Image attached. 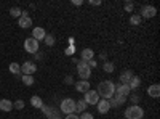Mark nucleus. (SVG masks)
<instances>
[{"instance_id":"f257e3e1","label":"nucleus","mask_w":160,"mask_h":119,"mask_svg":"<svg viewBox=\"0 0 160 119\" xmlns=\"http://www.w3.org/2000/svg\"><path fill=\"white\" fill-rule=\"evenodd\" d=\"M115 84L112 82V81H102V82H99L98 84V95H101L104 100H109V98H112L114 95H115Z\"/></svg>"},{"instance_id":"f03ea898","label":"nucleus","mask_w":160,"mask_h":119,"mask_svg":"<svg viewBox=\"0 0 160 119\" xmlns=\"http://www.w3.org/2000/svg\"><path fill=\"white\" fill-rule=\"evenodd\" d=\"M74 64H77V73L80 81H88V77L91 76V68L88 66V63L83 60H74Z\"/></svg>"},{"instance_id":"7ed1b4c3","label":"nucleus","mask_w":160,"mask_h":119,"mask_svg":"<svg viewBox=\"0 0 160 119\" xmlns=\"http://www.w3.org/2000/svg\"><path fill=\"white\" fill-rule=\"evenodd\" d=\"M144 117V110L138 105H131L125 110V119H142Z\"/></svg>"},{"instance_id":"20e7f679","label":"nucleus","mask_w":160,"mask_h":119,"mask_svg":"<svg viewBox=\"0 0 160 119\" xmlns=\"http://www.w3.org/2000/svg\"><path fill=\"white\" fill-rule=\"evenodd\" d=\"M61 113H64V114H74L75 113V100L74 98H64L61 101Z\"/></svg>"},{"instance_id":"39448f33","label":"nucleus","mask_w":160,"mask_h":119,"mask_svg":"<svg viewBox=\"0 0 160 119\" xmlns=\"http://www.w3.org/2000/svg\"><path fill=\"white\" fill-rule=\"evenodd\" d=\"M24 50L28 51V53H34L35 55L38 51V42L35 41L34 37H28L24 41Z\"/></svg>"},{"instance_id":"423d86ee","label":"nucleus","mask_w":160,"mask_h":119,"mask_svg":"<svg viewBox=\"0 0 160 119\" xmlns=\"http://www.w3.org/2000/svg\"><path fill=\"white\" fill-rule=\"evenodd\" d=\"M83 100H85L87 105H98L99 95H98L96 90H88L87 94H85V97H83Z\"/></svg>"},{"instance_id":"0eeeda50","label":"nucleus","mask_w":160,"mask_h":119,"mask_svg":"<svg viewBox=\"0 0 160 119\" xmlns=\"http://www.w3.org/2000/svg\"><path fill=\"white\" fill-rule=\"evenodd\" d=\"M35 71H37V64H35L34 61H26V63H22V66H21V73L26 74V76H32Z\"/></svg>"},{"instance_id":"6e6552de","label":"nucleus","mask_w":160,"mask_h":119,"mask_svg":"<svg viewBox=\"0 0 160 119\" xmlns=\"http://www.w3.org/2000/svg\"><path fill=\"white\" fill-rule=\"evenodd\" d=\"M157 15V8L155 7H152V5H146V7H142V10H141V18H148V19H151V18H154Z\"/></svg>"},{"instance_id":"1a4fd4ad","label":"nucleus","mask_w":160,"mask_h":119,"mask_svg":"<svg viewBox=\"0 0 160 119\" xmlns=\"http://www.w3.org/2000/svg\"><path fill=\"white\" fill-rule=\"evenodd\" d=\"M45 35H47L45 29H43V28H40V26H37V28H34V29H32V37L35 39L37 42L43 41V39H45Z\"/></svg>"},{"instance_id":"9d476101","label":"nucleus","mask_w":160,"mask_h":119,"mask_svg":"<svg viewBox=\"0 0 160 119\" xmlns=\"http://www.w3.org/2000/svg\"><path fill=\"white\" fill-rule=\"evenodd\" d=\"M115 94L117 95H123V97H128L131 94V89L128 84H120L118 87H115Z\"/></svg>"},{"instance_id":"9b49d317","label":"nucleus","mask_w":160,"mask_h":119,"mask_svg":"<svg viewBox=\"0 0 160 119\" xmlns=\"http://www.w3.org/2000/svg\"><path fill=\"white\" fill-rule=\"evenodd\" d=\"M75 90L80 92V94H87V92L90 90V82L88 81H78V82H75Z\"/></svg>"},{"instance_id":"f8f14e48","label":"nucleus","mask_w":160,"mask_h":119,"mask_svg":"<svg viewBox=\"0 0 160 119\" xmlns=\"http://www.w3.org/2000/svg\"><path fill=\"white\" fill-rule=\"evenodd\" d=\"M96 108H98V111L101 113V114H106L109 110H111V106H109V100H99L98 101V105H96Z\"/></svg>"},{"instance_id":"ddd939ff","label":"nucleus","mask_w":160,"mask_h":119,"mask_svg":"<svg viewBox=\"0 0 160 119\" xmlns=\"http://www.w3.org/2000/svg\"><path fill=\"white\" fill-rule=\"evenodd\" d=\"M148 95H151L152 98H158L160 97V85L158 84H152L148 87Z\"/></svg>"},{"instance_id":"4468645a","label":"nucleus","mask_w":160,"mask_h":119,"mask_svg":"<svg viewBox=\"0 0 160 119\" xmlns=\"http://www.w3.org/2000/svg\"><path fill=\"white\" fill-rule=\"evenodd\" d=\"M0 110L5 111V113H10L13 110V101H10L7 98H2V100H0Z\"/></svg>"},{"instance_id":"2eb2a0df","label":"nucleus","mask_w":160,"mask_h":119,"mask_svg":"<svg viewBox=\"0 0 160 119\" xmlns=\"http://www.w3.org/2000/svg\"><path fill=\"white\" fill-rule=\"evenodd\" d=\"M133 76H135V74H133V71H130V69H127V71H123L122 74H120V82H122V84H128L130 81H131V77Z\"/></svg>"},{"instance_id":"dca6fc26","label":"nucleus","mask_w":160,"mask_h":119,"mask_svg":"<svg viewBox=\"0 0 160 119\" xmlns=\"http://www.w3.org/2000/svg\"><path fill=\"white\" fill-rule=\"evenodd\" d=\"M93 58H95V51H93L91 48H83L82 50V60L83 61H90V60H93Z\"/></svg>"},{"instance_id":"f3484780","label":"nucleus","mask_w":160,"mask_h":119,"mask_svg":"<svg viewBox=\"0 0 160 119\" xmlns=\"http://www.w3.org/2000/svg\"><path fill=\"white\" fill-rule=\"evenodd\" d=\"M128 85H130L131 92H133V90H136V89H139V85H141V77L133 76V77H131V81L128 82Z\"/></svg>"},{"instance_id":"a211bd4d","label":"nucleus","mask_w":160,"mask_h":119,"mask_svg":"<svg viewBox=\"0 0 160 119\" xmlns=\"http://www.w3.org/2000/svg\"><path fill=\"white\" fill-rule=\"evenodd\" d=\"M18 24L21 26L22 29H28V28H31V26H32V19H31L29 16H21Z\"/></svg>"},{"instance_id":"6ab92c4d","label":"nucleus","mask_w":160,"mask_h":119,"mask_svg":"<svg viewBox=\"0 0 160 119\" xmlns=\"http://www.w3.org/2000/svg\"><path fill=\"white\" fill-rule=\"evenodd\" d=\"M87 106H88V105L85 103V100L82 98V100H78V101H75V111L77 113H80V114H82L85 110H87Z\"/></svg>"},{"instance_id":"aec40b11","label":"nucleus","mask_w":160,"mask_h":119,"mask_svg":"<svg viewBox=\"0 0 160 119\" xmlns=\"http://www.w3.org/2000/svg\"><path fill=\"white\" fill-rule=\"evenodd\" d=\"M31 105H32L34 108H42L43 106V101H42V98H40V97L34 95V97H31Z\"/></svg>"},{"instance_id":"412c9836","label":"nucleus","mask_w":160,"mask_h":119,"mask_svg":"<svg viewBox=\"0 0 160 119\" xmlns=\"http://www.w3.org/2000/svg\"><path fill=\"white\" fill-rule=\"evenodd\" d=\"M21 81H22V84H24V85L31 87V85L35 82V79H34L32 76H26V74H22V76H21Z\"/></svg>"},{"instance_id":"4be33fe9","label":"nucleus","mask_w":160,"mask_h":119,"mask_svg":"<svg viewBox=\"0 0 160 119\" xmlns=\"http://www.w3.org/2000/svg\"><path fill=\"white\" fill-rule=\"evenodd\" d=\"M10 73L19 76V74H21V64H18V63H11V64H10Z\"/></svg>"},{"instance_id":"5701e85b","label":"nucleus","mask_w":160,"mask_h":119,"mask_svg":"<svg viewBox=\"0 0 160 119\" xmlns=\"http://www.w3.org/2000/svg\"><path fill=\"white\" fill-rule=\"evenodd\" d=\"M102 69H104V73H114V69H115V64H114V63H111V61H104V64H102Z\"/></svg>"},{"instance_id":"b1692460","label":"nucleus","mask_w":160,"mask_h":119,"mask_svg":"<svg viewBox=\"0 0 160 119\" xmlns=\"http://www.w3.org/2000/svg\"><path fill=\"white\" fill-rule=\"evenodd\" d=\"M10 15H11L13 18H21L22 10H21V8H18V7H13V8H10Z\"/></svg>"},{"instance_id":"393cba45","label":"nucleus","mask_w":160,"mask_h":119,"mask_svg":"<svg viewBox=\"0 0 160 119\" xmlns=\"http://www.w3.org/2000/svg\"><path fill=\"white\" fill-rule=\"evenodd\" d=\"M141 19H142V18H141L139 15H131V16H130V24H131V26H139V24H141Z\"/></svg>"},{"instance_id":"a878e982","label":"nucleus","mask_w":160,"mask_h":119,"mask_svg":"<svg viewBox=\"0 0 160 119\" xmlns=\"http://www.w3.org/2000/svg\"><path fill=\"white\" fill-rule=\"evenodd\" d=\"M43 41H45V44H47L48 47H53V45H55V37H53L51 34L45 35V39H43Z\"/></svg>"},{"instance_id":"bb28decb","label":"nucleus","mask_w":160,"mask_h":119,"mask_svg":"<svg viewBox=\"0 0 160 119\" xmlns=\"http://www.w3.org/2000/svg\"><path fill=\"white\" fill-rule=\"evenodd\" d=\"M114 98H115V101L118 103V106H120V105L127 103V98H128V97H123V95H117V94H115V97H114Z\"/></svg>"},{"instance_id":"cd10ccee","label":"nucleus","mask_w":160,"mask_h":119,"mask_svg":"<svg viewBox=\"0 0 160 119\" xmlns=\"http://www.w3.org/2000/svg\"><path fill=\"white\" fill-rule=\"evenodd\" d=\"M64 53H66V55H68V57H72V55L75 53V45H69L68 48H66V50H64Z\"/></svg>"},{"instance_id":"c85d7f7f","label":"nucleus","mask_w":160,"mask_h":119,"mask_svg":"<svg viewBox=\"0 0 160 119\" xmlns=\"http://www.w3.org/2000/svg\"><path fill=\"white\" fill-rule=\"evenodd\" d=\"M13 108H16V110H22V108H24V101H22V100H16L15 103H13Z\"/></svg>"},{"instance_id":"c756f323","label":"nucleus","mask_w":160,"mask_h":119,"mask_svg":"<svg viewBox=\"0 0 160 119\" xmlns=\"http://www.w3.org/2000/svg\"><path fill=\"white\" fill-rule=\"evenodd\" d=\"M78 117H80V119H95V117H93V114H91V113H87V111H83V113L80 114Z\"/></svg>"},{"instance_id":"7c9ffc66","label":"nucleus","mask_w":160,"mask_h":119,"mask_svg":"<svg viewBox=\"0 0 160 119\" xmlns=\"http://www.w3.org/2000/svg\"><path fill=\"white\" fill-rule=\"evenodd\" d=\"M133 8H135L133 2H127V3H125V11H127V13H131V11H133Z\"/></svg>"},{"instance_id":"2f4dec72","label":"nucleus","mask_w":160,"mask_h":119,"mask_svg":"<svg viewBox=\"0 0 160 119\" xmlns=\"http://www.w3.org/2000/svg\"><path fill=\"white\" fill-rule=\"evenodd\" d=\"M130 100H131L133 103H138V101L141 100V95H139V94H133V95L130 97Z\"/></svg>"},{"instance_id":"473e14b6","label":"nucleus","mask_w":160,"mask_h":119,"mask_svg":"<svg viewBox=\"0 0 160 119\" xmlns=\"http://www.w3.org/2000/svg\"><path fill=\"white\" fill-rule=\"evenodd\" d=\"M64 84L72 85V84H74V79H72V76H66V79H64Z\"/></svg>"},{"instance_id":"72a5a7b5","label":"nucleus","mask_w":160,"mask_h":119,"mask_svg":"<svg viewBox=\"0 0 160 119\" xmlns=\"http://www.w3.org/2000/svg\"><path fill=\"white\" fill-rule=\"evenodd\" d=\"M88 66H90V68L93 69V68H96V66H98V63H96V60L95 58H93V60H90L88 61Z\"/></svg>"},{"instance_id":"f704fd0d","label":"nucleus","mask_w":160,"mask_h":119,"mask_svg":"<svg viewBox=\"0 0 160 119\" xmlns=\"http://www.w3.org/2000/svg\"><path fill=\"white\" fill-rule=\"evenodd\" d=\"M64 119H80V117H78V116L74 113V114H68V116H66Z\"/></svg>"},{"instance_id":"c9c22d12","label":"nucleus","mask_w":160,"mask_h":119,"mask_svg":"<svg viewBox=\"0 0 160 119\" xmlns=\"http://www.w3.org/2000/svg\"><path fill=\"white\" fill-rule=\"evenodd\" d=\"M90 5H101V0H90Z\"/></svg>"},{"instance_id":"e433bc0d","label":"nucleus","mask_w":160,"mask_h":119,"mask_svg":"<svg viewBox=\"0 0 160 119\" xmlns=\"http://www.w3.org/2000/svg\"><path fill=\"white\" fill-rule=\"evenodd\" d=\"M72 3H74V5H77V7H80L83 2H82V0H72Z\"/></svg>"},{"instance_id":"4c0bfd02","label":"nucleus","mask_w":160,"mask_h":119,"mask_svg":"<svg viewBox=\"0 0 160 119\" xmlns=\"http://www.w3.org/2000/svg\"><path fill=\"white\" fill-rule=\"evenodd\" d=\"M99 58H101V60H104V61H106V58H108V55H106V53H101V55H99Z\"/></svg>"}]
</instances>
